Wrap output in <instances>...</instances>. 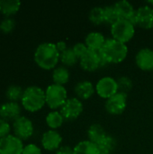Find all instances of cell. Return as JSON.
I'll list each match as a JSON object with an SVG mask.
<instances>
[{
  "label": "cell",
  "instance_id": "cell-1",
  "mask_svg": "<svg viewBox=\"0 0 153 154\" xmlns=\"http://www.w3.org/2000/svg\"><path fill=\"white\" fill-rule=\"evenodd\" d=\"M60 53L57 50L54 42H45L40 43L35 49L33 59L38 67L42 69L50 70L58 66Z\"/></svg>",
  "mask_w": 153,
  "mask_h": 154
},
{
  "label": "cell",
  "instance_id": "cell-2",
  "mask_svg": "<svg viewBox=\"0 0 153 154\" xmlns=\"http://www.w3.org/2000/svg\"><path fill=\"white\" fill-rule=\"evenodd\" d=\"M98 51L106 65L118 64L126 59L128 55V46L126 43L110 37L106 38V42Z\"/></svg>",
  "mask_w": 153,
  "mask_h": 154
},
{
  "label": "cell",
  "instance_id": "cell-3",
  "mask_svg": "<svg viewBox=\"0 0 153 154\" xmlns=\"http://www.w3.org/2000/svg\"><path fill=\"white\" fill-rule=\"evenodd\" d=\"M22 106L28 112L34 113L46 105L45 90L38 86H30L23 90L21 100Z\"/></svg>",
  "mask_w": 153,
  "mask_h": 154
},
{
  "label": "cell",
  "instance_id": "cell-4",
  "mask_svg": "<svg viewBox=\"0 0 153 154\" xmlns=\"http://www.w3.org/2000/svg\"><path fill=\"white\" fill-rule=\"evenodd\" d=\"M45 98L46 105L51 110H60L69 98L68 90L64 86L52 83L45 89Z\"/></svg>",
  "mask_w": 153,
  "mask_h": 154
},
{
  "label": "cell",
  "instance_id": "cell-5",
  "mask_svg": "<svg viewBox=\"0 0 153 154\" xmlns=\"http://www.w3.org/2000/svg\"><path fill=\"white\" fill-rule=\"evenodd\" d=\"M135 25L127 19H119L110 26V32L112 38L127 43L135 34Z\"/></svg>",
  "mask_w": 153,
  "mask_h": 154
},
{
  "label": "cell",
  "instance_id": "cell-6",
  "mask_svg": "<svg viewBox=\"0 0 153 154\" xmlns=\"http://www.w3.org/2000/svg\"><path fill=\"white\" fill-rule=\"evenodd\" d=\"M83 110V102L76 97H69L60 107V112L63 116L65 121H74L81 116Z\"/></svg>",
  "mask_w": 153,
  "mask_h": 154
},
{
  "label": "cell",
  "instance_id": "cell-7",
  "mask_svg": "<svg viewBox=\"0 0 153 154\" xmlns=\"http://www.w3.org/2000/svg\"><path fill=\"white\" fill-rule=\"evenodd\" d=\"M96 94L104 99H108L118 92V85L116 79L111 76L102 77L95 85Z\"/></svg>",
  "mask_w": 153,
  "mask_h": 154
},
{
  "label": "cell",
  "instance_id": "cell-8",
  "mask_svg": "<svg viewBox=\"0 0 153 154\" xmlns=\"http://www.w3.org/2000/svg\"><path fill=\"white\" fill-rule=\"evenodd\" d=\"M133 23L135 26L142 29H152L153 7L144 4L140 5L135 10L133 18Z\"/></svg>",
  "mask_w": 153,
  "mask_h": 154
},
{
  "label": "cell",
  "instance_id": "cell-9",
  "mask_svg": "<svg viewBox=\"0 0 153 154\" xmlns=\"http://www.w3.org/2000/svg\"><path fill=\"white\" fill-rule=\"evenodd\" d=\"M78 64L83 70L87 72H93L106 66L105 62L103 61L99 54V51L89 49L81 58H79Z\"/></svg>",
  "mask_w": 153,
  "mask_h": 154
},
{
  "label": "cell",
  "instance_id": "cell-10",
  "mask_svg": "<svg viewBox=\"0 0 153 154\" xmlns=\"http://www.w3.org/2000/svg\"><path fill=\"white\" fill-rule=\"evenodd\" d=\"M128 95L117 92L113 97H109L105 102V108L109 115L119 116L123 114L127 107Z\"/></svg>",
  "mask_w": 153,
  "mask_h": 154
},
{
  "label": "cell",
  "instance_id": "cell-11",
  "mask_svg": "<svg viewBox=\"0 0 153 154\" xmlns=\"http://www.w3.org/2000/svg\"><path fill=\"white\" fill-rule=\"evenodd\" d=\"M13 131L17 138L22 141H25L33 134L34 126L31 119L21 116L13 123Z\"/></svg>",
  "mask_w": 153,
  "mask_h": 154
},
{
  "label": "cell",
  "instance_id": "cell-12",
  "mask_svg": "<svg viewBox=\"0 0 153 154\" xmlns=\"http://www.w3.org/2000/svg\"><path fill=\"white\" fill-rule=\"evenodd\" d=\"M23 147V141L15 135L9 134L0 139V154H22Z\"/></svg>",
  "mask_w": 153,
  "mask_h": 154
},
{
  "label": "cell",
  "instance_id": "cell-13",
  "mask_svg": "<svg viewBox=\"0 0 153 154\" xmlns=\"http://www.w3.org/2000/svg\"><path fill=\"white\" fill-rule=\"evenodd\" d=\"M62 135L57 130H48L41 135V143L44 150L48 152H56L62 143Z\"/></svg>",
  "mask_w": 153,
  "mask_h": 154
},
{
  "label": "cell",
  "instance_id": "cell-14",
  "mask_svg": "<svg viewBox=\"0 0 153 154\" xmlns=\"http://www.w3.org/2000/svg\"><path fill=\"white\" fill-rule=\"evenodd\" d=\"M135 64L144 71H153V50L149 47L140 49L135 54Z\"/></svg>",
  "mask_w": 153,
  "mask_h": 154
},
{
  "label": "cell",
  "instance_id": "cell-15",
  "mask_svg": "<svg viewBox=\"0 0 153 154\" xmlns=\"http://www.w3.org/2000/svg\"><path fill=\"white\" fill-rule=\"evenodd\" d=\"M22 108L21 106L16 102H7L0 106V118L6 122H14L21 116Z\"/></svg>",
  "mask_w": 153,
  "mask_h": 154
},
{
  "label": "cell",
  "instance_id": "cell-16",
  "mask_svg": "<svg viewBox=\"0 0 153 154\" xmlns=\"http://www.w3.org/2000/svg\"><path fill=\"white\" fill-rule=\"evenodd\" d=\"M74 93L75 97L81 101L87 100L96 93V87L90 80L83 79L76 83L74 87Z\"/></svg>",
  "mask_w": 153,
  "mask_h": 154
},
{
  "label": "cell",
  "instance_id": "cell-17",
  "mask_svg": "<svg viewBox=\"0 0 153 154\" xmlns=\"http://www.w3.org/2000/svg\"><path fill=\"white\" fill-rule=\"evenodd\" d=\"M106 40V38L105 37L104 33L98 31H92L86 35L84 42L89 50L98 51L103 47Z\"/></svg>",
  "mask_w": 153,
  "mask_h": 154
},
{
  "label": "cell",
  "instance_id": "cell-18",
  "mask_svg": "<svg viewBox=\"0 0 153 154\" xmlns=\"http://www.w3.org/2000/svg\"><path fill=\"white\" fill-rule=\"evenodd\" d=\"M108 134L106 132L104 126L100 124L94 123L89 125L87 131V140L98 145L107 135Z\"/></svg>",
  "mask_w": 153,
  "mask_h": 154
},
{
  "label": "cell",
  "instance_id": "cell-19",
  "mask_svg": "<svg viewBox=\"0 0 153 154\" xmlns=\"http://www.w3.org/2000/svg\"><path fill=\"white\" fill-rule=\"evenodd\" d=\"M114 6L118 14L120 19L130 20L135 14V8L133 5L127 0H120L114 4Z\"/></svg>",
  "mask_w": 153,
  "mask_h": 154
},
{
  "label": "cell",
  "instance_id": "cell-20",
  "mask_svg": "<svg viewBox=\"0 0 153 154\" xmlns=\"http://www.w3.org/2000/svg\"><path fill=\"white\" fill-rule=\"evenodd\" d=\"M51 79L54 84L64 86L69 81L70 79V72L69 68L63 65L57 66L55 69H52Z\"/></svg>",
  "mask_w": 153,
  "mask_h": 154
},
{
  "label": "cell",
  "instance_id": "cell-21",
  "mask_svg": "<svg viewBox=\"0 0 153 154\" xmlns=\"http://www.w3.org/2000/svg\"><path fill=\"white\" fill-rule=\"evenodd\" d=\"M73 152L74 154H98L100 150L96 143L88 140H83L73 147Z\"/></svg>",
  "mask_w": 153,
  "mask_h": 154
},
{
  "label": "cell",
  "instance_id": "cell-22",
  "mask_svg": "<svg viewBox=\"0 0 153 154\" xmlns=\"http://www.w3.org/2000/svg\"><path fill=\"white\" fill-rule=\"evenodd\" d=\"M21 7V2L18 0H2L0 1V13L5 17H11L15 14Z\"/></svg>",
  "mask_w": 153,
  "mask_h": 154
},
{
  "label": "cell",
  "instance_id": "cell-23",
  "mask_svg": "<svg viewBox=\"0 0 153 154\" xmlns=\"http://www.w3.org/2000/svg\"><path fill=\"white\" fill-rule=\"evenodd\" d=\"M46 125L51 130H57L62 126L65 119L60 110H51L50 113L47 114L45 118Z\"/></svg>",
  "mask_w": 153,
  "mask_h": 154
},
{
  "label": "cell",
  "instance_id": "cell-24",
  "mask_svg": "<svg viewBox=\"0 0 153 154\" xmlns=\"http://www.w3.org/2000/svg\"><path fill=\"white\" fill-rule=\"evenodd\" d=\"M60 61L62 63L63 66H65L67 68H69V67H73L77 63H78L79 59L75 54L72 47H69L67 50H65L63 52L60 53Z\"/></svg>",
  "mask_w": 153,
  "mask_h": 154
},
{
  "label": "cell",
  "instance_id": "cell-25",
  "mask_svg": "<svg viewBox=\"0 0 153 154\" xmlns=\"http://www.w3.org/2000/svg\"><path fill=\"white\" fill-rule=\"evenodd\" d=\"M88 19L95 25H99L104 23H105L104 6L96 5L92 7L88 12Z\"/></svg>",
  "mask_w": 153,
  "mask_h": 154
},
{
  "label": "cell",
  "instance_id": "cell-26",
  "mask_svg": "<svg viewBox=\"0 0 153 154\" xmlns=\"http://www.w3.org/2000/svg\"><path fill=\"white\" fill-rule=\"evenodd\" d=\"M100 152L111 154L117 147V140L111 134H107L106 138L97 145Z\"/></svg>",
  "mask_w": 153,
  "mask_h": 154
},
{
  "label": "cell",
  "instance_id": "cell-27",
  "mask_svg": "<svg viewBox=\"0 0 153 154\" xmlns=\"http://www.w3.org/2000/svg\"><path fill=\"white\" fill-rule=\"evenodd\" d=\"M23 94V88L19 85H10L5 91V97L9 100V102H18L22 100Z\"/></svg>",
  "mask_w": 153,
  "mask_h": 154
},
{
  "label": "cell",
  "instance_id": "cell-28",
  "mask_svg": "<svg viewBox=\"0 0 153 154\" xmlns=\"http://www.w3.org/2000/svg\"><path fill=\"white\" fill-rule=\"evenodd\" d=\"M104 17L105 23L109 24L110 26L120 19L114 5H107L104 6Z\"/></svg>",
  "mask_w": 153,
  "mask_h": 154
},
{
  "label": "cell",
  "instance_id": "cell-29",
  "mask_svg": "<svg viewBox=\"0 0 153 154\" xmlns=\"http://www.w3.org/2000/svg\"><path fill=\"white\" fill-rule=\"evenodd\" d=\"M117 85H118V92L124 93L128 95V93L133 89V83L130 77L128 76H121L116 79Z\"/></svg>",
  "mask_w": 153,
  "mask_h": 154
},
{
  "label": "cell",
  "instance_id": "cell-30",
  "mask_svg": "<svg viewBox=\"0 0 153 154\" xmlns=\"http://www.w3.org/2000/svg\"><path fill=\"white\" fill-rule=\"evenodd\" d=\"M15 27V20L12 17H5L0 22V31L3 33H10Z\"/></svg>",
  "mask_w": 153,
  "mask_h": 154
},
{
  "label": "cell",
  "instance_id": "cell-31",
  "mask_svg": "<svg viewBox=\"0 0 153 154\" xmlns=\"http://www.w3.org/2000/svg\"><path fill=\"white\" fill-rule=\"evenodd\" d=\"M72 49L75 52V54L79 58H81L86 52L88 50V48L87 47V45L85 44V42H76L73 46H72Z\"/></svg>",
  "mask_w": 153,
  "mask_h": 154
},
{
  "label": "cell",
  "instance_id": "cell-32",
  "mask_svg": "<svg viewBox=\"0 0 153 154\" xmlns=\"http://www.w3.org/2000/svg\"><path fill=\"white\" fill-rule=\"evenodd\" d=\"M11 131V125L5 120L0 118V139L9 135Z\"/></svg>",
  "mask_w": 153,
  "mask_h": 154
},
{
  "label": "cell",
  "instance_id": "cell-33",
  "mask_svg": "<svg viewBox=\"0 0 153 154\" xmlns=\"http://www.w3.org/2000/svg\"><path fill=\"white\" fill-rule=\"evenodd\" d=\"M22 154H41V150L38 145L34 143H29L23 147Z\"/></svg>",
  "mask_w": 153,
  "mask_h": 154
},
{
  "label": "cell",
  "instance_id": "cell-34",
  "mask_svg": "<svg viewBox=\"0 0 153 154\" xmlns=\"http://www.w3.org/2000/svg\"><path fill=\"white\" fill-rule=\"evenodd\" d=\"M55 154H74L73 148L69 145H61L56 152Z\"/></svg>",
  "mask_w": 153,
  "mask_h": 154
},
{
  "label": "cell",
  "instance_id": "cell-35",
  "mask_svg": "<svg viewBox=\"0 0 153 154\" xmlns=\"http://www.w3.org/2000/svg\"><path fill=\"white\" fill-rule=\"evenodd\" d=\"M55 45H56L57 50L60 51V53L63 52L65 50H67L69 48L68 45H67V42L65 41H59V42H55Z\"/></svg>",
  "mask_w": 153,
  "mask_h": 154
},
{
  "label": "cell",
  "instance_id": "cell-36",
  "mask_svg": "<svg viewBox=\"0 0 153 154\" xmlns=\"http://www.w3.org/2000/svg\"><path fill=\"white\" fill-rule=\"evenodd\" d=\"M98 154H109V153H106V152H100Z\"/></svg>",
  "mask_w": 153,
  "mask_h": 154
},
{
  "label": "cell",
  "instance_id": "cell-37",
  "mask_svg": "<svg viewBox=\"0 0 153 154\" xmlns=\"http://www.w3.org/2000/svg\"><path fill=\"white\" fill-rule=\"evenodd\" d=\"M152 76H153V71H152Z\"/></svg>",
  "mask_w": 153,
  "mask_h": 154
}]
</instances>
